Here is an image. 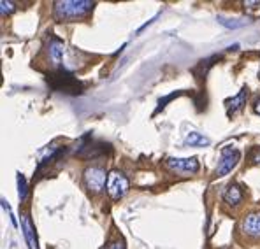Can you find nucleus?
<instances>
[{"mask_svg":"<svg viewBox=\"0 0 260 249\" xmlns=\"http://www.w3.org/2000/svg\"><path fill=\"white\" fill-rule=\"evenodd\" d=\"M95 4L90 0H58L55 2V20L72 21L83 18Z\"/></svg>","mask_w":260,"mask_h":249,"instance_id":"1","label":"nucleus"},{"mask_svg":"<svg viewBox=\"0 0 260 249\" xmlns=\"http://www.w3.org/2000/svg\"><path fill=\"white\" fill-rule=\"evenodd\" d=\"M49 84H51L53 90L56 91H65V93H81V83L71 74V72L63 70H56L55 74H51L48 78Z\"/></svg>","mask_w":260,"mask_h":249,"instance_id":"2","label":"nucleus"},{"mask_svg":"<svg viewBox=\"0 0 260 249\" xmlns=\"http://www.w3.org/2000/svg\"><path fill=\"white\" fill-rule=\"evenodd\" d=\"M106 188H108V193L113 200H120V198H123L127 195L130 183L123 175V172L111 170L108 174V185H106Z\"/></svg>","mask_w":260,"mask_h":249,"instance_id":"3","label":"nucleus"},{"mask_svg":"<svg viewBox=\"0 0 260 249\" xmlns=\"http://www.w3.org/2000/svg\"><path fill=\"white\" fill-rule=\"evenodd\" d=\"M83 183H85L86 190H90L91 193H99L108 185L106 170L102 167H88L85 174H83Z\"/></svg>","mask_w":260,"mask_h":249,"instance_id":"4","label":"nucleus"},{"mask_svg":"<svg viewBox=\"0 0 260 249\" xmlns=\"http://www.w3.org/2000/svg\"><path fill=\"white\" fill-rule=\"evenodd\" d=\"M239 158H241V153L238 151V149H234V148H223L221 149V158H220V162H218V167H216V172H215L216 177H223V175H227L232 168L238 165Z\"/></svg>","mask_w":260,"mask_h":249,"instance_id":"5","label":"nucleus"},{"mask_svg":"<svg viewBox=\"0 0 260 249\" xmlns=\"http://www.w3.org/2000/svg\"><path fill=\"white\" fill-rule=\"evenodd\" d=\"M167 167L174 172H183V174H195L199 170V160L192 158H167Z\"/></svg>","mask_w":260,"mask_h":249,"instance_id":"6","label":"nucleus"},{"mask_svg":"<svg viewBox=\"0 0 260 249\" xmlns=\"http://www.w3.org/2000/svg\"><path fill=\"white\" fill-rule=\"evenodd\" d=\"M241 228L248 237L260 239V212H250L248 216H244Z\"/></svg>","mask_w":260,"mask_h":249,"instance_id":"7","label":"nucleus"},{"mask_svg":"<svg viewBox=\"0 0 260 249\" xmlns=\"http://www.w3.org/2000/svg\"><path fill=\"white\" fill-rule=\"evenodd\" d=\"M246 98H248V88H241V91L236 97L229 98L227 102H225V105H227V114L229 116H234L238 111H241L244 107V104H246Z\"/></svg>","mask_w":260,"mask_h":249,"instance_id":"8","label":"nucleus"},{"mask_svg":"<svg viewBox=\"0 0 260 249\" xmlns=\"http://www.w3.org/2000/svg\"><path fill=\"white\" fill-rule=\"evenodd\" d=\"M21 228H23V233L26 237V242H28L30 249H39L37 246V237H36V228H34L32 221H30L28 216H23L21 220Z\"/></svg>","mask_w":260,"mask_h":249,"instance_id":"9","label":"nucleus"},{"mask_svg":"<svg viewBox=\"0 0 260 249\" xmlns=\"http://www.w3.org/2000/svg\"><path fill=\"white\" fill-rule=\"evenodd\" d=\"M63 49H65L63 42L60 41L58 37H51V41H49V56H51V60L55 65L62 63Z\"/></svg>","mask_w":260,"mask_h":249,"instance_id":"10","label":"nucleus"},{"mask_svg":"<svg viewBox=\"0 0 260 249\" xmlns=\"http://www.w3.org/2000/svg\"><path fill=\"white\" fill-rule=\"evenodd\" d=\"M223 200L227 202L229 205H238L241 200H243V190H241L239 185H229L227 190L223 193Z\"/></svg>","mask_w":260,"mask_h":249,"instance_id":"11","label":"nucleus"},{"mask_svg":"<svg viewBox=\"0 0 260 249\" xmlns=\"http://www.w3.org/2000/svg\"><path fill=\"white\" fill-rule=\"evenodd\" d=\"M185 143L190 144V146H208L209 144V139H208V137L202 135V133L192 132V133H188V135H186Z\"/></svg>","mask_w":260,"mask_h":249,"instance_id":"12","label":"nucleus"},{"mask_svg":"<svg viewBox=\"0 0 260 249\" xmlns=\"http://www.w3.org/2000/svg\"><path fill=\"white\" fill-rule=\"evenodd\" d=\"M218 21H220L223 26H227V28H239V26H243L244 23H246L244 20H234V21H232V20H225V18H218Z\"/></svg>","mask_w":260,"mask_h":249,"instance_id":"13","label":"nucleus"},{"mask_svg":"<svg viewBox=\"0 0 260 249\" xmlns=\"http://www.w3.org/2000/svg\"><path fill=\"white\" fill-rule=\"evenodd\" d=\"M14 9H16V7H14V4L9 2V0H2V2H0V11H2V16L14 13Z\"/></svg>","mask_w":260,"mask_h":249,"instance_id":"14","label":"nucleus"},{"mask_svg":"<svg viewBox=\"0 0 260 249\" xmlns=\"http://www.w3.org/2000/svg\"><path fill=\"white\" fill-rule=\"evenodd\" d=\"M18 188H20V198L23 200L26 197V181L23 175H18Z\"/></svg>","mask_w":260,"mask_h":249,"instance_id":"15","label":"nucleus"},{"mask_svg":"<svg viewBox=\"0 0 260 249\" xmlns=\"http://www.w3.org/2000/svg\"><path fill=\"white\" fill-rule=\"evenodd\" d=\"M250 158H251V162H253V163H257V165H260V146H258V148H253V149H251Z\"/></svg>","mask_w":260,"mask_h":249,"instance_id":"16","label":"nucleus"},{"mask_svg":"<svg viewBox=\"0 0 260 249\" xmlns=\"http://www.w3.org/2000/svg\"><path fill=\"white\" fill-rule=\"evenodd\" d=\"M106 249H125V244L121 239H118V240H114V242H111Z\"/></svg>","mask_w":260,"mask_h":249,"instance_id":"17","label":"nucleus"},{"mask_svg":"<svg viewBox=\"0 0 260 249\" xmlns=\"http://www.w3.org/2000/svg\"><path fill=\"white\" fill-rule=\"evenodd\" d=\"M253 109H255V113H257V114H260V98H258V100H257V102H255Z\"/></svg>","mask_w":260,"mask_h":249,"instance_id":"18","label":"nucleus"},{"mask_svg":"<svg viewBox=\"0 0 260 249\" xmlns=\"http://www.w3.org/2000/svg\"><path fill=\"white\" fill-rule=\"evenodd\" d=\"M258 76H260V72H258Z\"/></svg>","mask_w":260,"mask_h":249,"instance_id":"19","label":"nucleus"}]
</instances>
